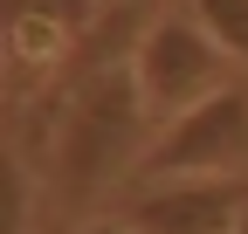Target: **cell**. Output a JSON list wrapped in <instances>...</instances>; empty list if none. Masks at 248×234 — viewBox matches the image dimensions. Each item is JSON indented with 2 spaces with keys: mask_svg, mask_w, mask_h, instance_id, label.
Wrapping results in <instances>:
<instances>
[{
  "mask_svg": "<svg viewBox=\"0 0 248 234\" xmlns=\"http://www.w3.org/2000/svg\"><path fill=\"white\" fill-rule=\"evenodd\" d=\"M42 152H55V186L69 200H97L104 186L131 179L145 145H152V110L138 90L131 55H90V62H69L62 83L42 103Z\"/></svg>",
  "mask_w": 248,
  "mask_h": 234,
  "instance_id": "6da1fadb",
  "label": "cell"
},
{
  "mask_svg": "<svg viewBox=\"0 0 248 234\" xmlns=\"http://www.w3.org/2000/svg\"><path fill=\"white\" fill-rule=\"evenodd\" d=\"M131 69H138V90H145L152 124H172V117H186L193 103H207L214 90L234 83V76H228L234 55L200 28L193 7H186V14H152V21L138 28Z\"/></svg>",
  "mask_w": 248,
  "mask_h": 234,
  "instance_id": "7a4b0ae2",
  "label": "cell"
},
{
  "mask_svg": "<svg viewBox=\"0 0 248 234\" xmlns=\"http://www.w3.org/2000/svg\"><path fill=\"white\" fill-rule=\"evenodd\" d=\"M241 172H248V90L228 83L186 117L152 131L131 179L159 186V179H241Z\"/></svg>",
  "mask_w": 248,
  "mask_h": 234,
  "instance_id": "3957f363",
  "label": "cell"
},
{
  "mask_svg": "<svg viewBox=\"0 0 248 234\" xmlns=\"http://www.w3.org/2000/svg\"><path fill=\"white\" fill-rule=\"evenodd\" d=\"M104 0H7V69L14 76H62L76 48L97 35Z\"/></svg>",
  "mask_w": 248,
  "mask_h": 234,
  "instance_id": "277c9868",
  "label": "cell"
},
{
  "mask_svg": "<svg viewBox=\"0 0 248 234\" xmlns=\"http://www.w3.org/2000/svg\"><path fill=\"white\" fill-rule=\"evenodd\" d=\"M131 214L145 234H234L248 214L241 179H159L131 193Z\"/></svg>",
  "mask_w": 248,
  "mask_h": 234,
  "instance_id": "5b68a950",
  "label": "cell"
},
{
  "mask_svg": "<svg viewBox=\"0 0 248 234\" xmlns=\"http://www.w3.org/2000/svg\"><path fill=\"white\" fill-rule=\"evenodd\" d=\"M200 14V28L234 55V69H248V0H186Z\"/></svg>",
  "mask_w": 248,
  "mask_h": 234,
  "instance_id": "8992f818",
  "label": "cell"
},
{
  "mask_svg": "<svg viewBox=\"0 0 248 234\" xmlns=\"http://www.w3.org/2000/svg\"><path fill=\"white\" fill-rule=\"evenodd\" d=\"M152 7V0H104V21H97V35H110V28H138V14Z\"/></svg>",
  "mask_w": 248,
  "mask_h": 234,
  "instance_id": "52a82bcc",
  "label": "cell"
},
{
  "mask_svg": "<svg viewBox=\"0 0 248 234\" xmlns=\"http://www.w3.org/2000/svg\"><path fill=\"white\" fill-rule=\"evenodd\" d=\"M76 234H145V227L124 214V220H90V227H76Z\"/></svg>",
  "mask_w": 248,
  "mask_h": 234,
  "instance_id": "ba28073f",
  "label": "cell"
},
{
  "mask_svg": "<svg viewBox=\"0 0 248 234\" xmlns=\"http://www.w3.org/2000/svg\"><path fill=\"white\" fill-rule=\"evenodd\" d=\"M234 234H248V214H241V227H234Z\"/></svg>",
  "mask_w": 248,
  "mask_h": 234,
  "instance_id": "9c48e42d",
  "label": "cell"
}]
</instances>
